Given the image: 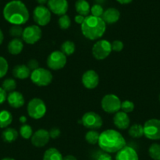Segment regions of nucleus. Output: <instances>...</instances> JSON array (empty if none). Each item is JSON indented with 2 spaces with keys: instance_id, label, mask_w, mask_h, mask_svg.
I'll return each mask as SVG.
<instances>
[{
  "instance_id": "obj_1",
  "label": "nucleus",
  "mask_w": 160,
  "mask_h": 160,
  "mask_svg": "<svg viewBox=\"0 0 160 160\" xmlns=\"http://www.w3.org/2000/svg\"><path fill=\"white\" fill-rule=\"evenodd\" d=\"M5 20L13 25H21L29 19V12L24 3L20 0H12L3 9Z\"/></svg>"
},
{
  "instance_id": "obj_2",
  "label": "nucleus",
  "mask_w": 160,
  "mask_h": 160,
  "mask_svg": "<svg viewBox=\"0 0 160 160\" xmlns=\"http://www.w3.org/2000/svg\"><path fill=\"white\" fill-rule=\"evenodd\" d=\"M103 151L108 153L118 152L125 146V140L118 131L108 129L100 134L98 143Z\"/></svg>"
},
{
  "instance_id": "obj_3",
  "label": "nucleus",
  "mask_w": 160,
  "mask_h": 160,
  "mask_svg": "<svg viewBox=\"0 0 160 160\" xmlns=\"http://www.w3.org/2000/svg\"><path fill=\"white\" fill-rule=\"evenodd\" d=\"M81 30L85 38L89 40H97L104 34L106 23L101 17L87 16L81 24Z\"/></svg>"
},
{
  "instance_id": "obj_4",
  "label": "nucleus",
  "mask_w": 160,
  "mask_h": 160,
  "mask_svg": "<svg viewBox=\"0 0 160 160\" xmlns=\"http://www.w3.org/2000/svg\"><path fill=\"white\" fill-rule=\"evenodd\" d=\"M27 111L30 117L35 120H39L45 116L46 112V106L42 99L34 98L28 102Z\"/></svg>"
},
{
  "instance_id": "obj_5",
  "label": "nucleus",
  "mask_w": 160,
  "mask_h": 160,
  "mask_svg": "<svg viewBox=\"0 0 160 160\" xmlns=\"http://www.w3.org/2000/svg\"><path fill=\"white\" fill-rule=\"evenodd\" d=\"M31 81L39 87L48 86L53 81V75L51 72L45 68H38L31 72Z\"/></svg>"
},
{
  "instance_id": "obj_6",
  "label": "nucleus",
  "mask_w": 160,
  "mask_h": 160,
  "mask_svg": "<svg viewBox=\"0 0 160 160\" xmlns=\"http://www.w3.org/2000/svg\"><path fill=\"white\" fill-rule=\"evenodd\" d=\"M144 135L150 140H160V120L150 119L144 123Z\"/></svg>"
},
{
  "instance_id": "obj_7",
  "label": "nucleus",
  "mask_w": 160,
  "mask_h": 160,
  "mask_svg": "<svg viewBox=\"0 0 160 160\" xmlns=\"http://www.w3.org/2000/svg\"><path fill=\"white\" fill-rule=\"evenodd\" d=\"M111 51V43L107 40H100L96 42L92 48V54L95 59L103 60L106 59Z\"/></svg>"
},
{
  "instance_id": "obj_8",
  "label": "nucleus",
  "mask_w": 160,
  "mask_h": 160,
  "mask_svg": "<svg viewBox=\"0 0 160 160\" xmlns=\"http://www.w3.org/2000/svg\"><path fill=\"white\" fill-rule=\"evenodd\" d=\"M121 101L117 95L108 94L104 95L101 100V107L108 113H116L121 109Z\"/></svg>"
},
{
  "instance_id": "obj_9",
  "label": "nucleus",
  "mask_w": 160,
  "mask_h": 160,
  "mask_svg": "<svg viewBox=\"0 0 160 160\" xmlns=\"http://www.w3.org/2000/svg\"><path fill=\"white\" fill-rule=\"evenodd\" d=\"M67 63V56L61 51H54L50 54L46 60L47 67L53 70L64 68Z\"/></svg>"
},
{
  "instance_id": "obj_10",
  "label": "nucleus",
  "mask_w": 160,
  "mask_h": 160,
  "mask_svg": "<svg viewBox=\"0 0 160 160\" xmlns=\"http://www.w3.org/2000/svg\"><path fill=\"white\" fill-rule=\"evenodd\" d=\"M42 30L38 25H30L24 29L22 39L28 45H34L42 38Z\"/></svg>"
},
{
  "instance_id": "obj_11",
  "label": "nucleus",
  "mask_w": 160,
  "mask_h": 160,
  "mask_svg": "<svg viewBox=\"0 0 160 160\" xmlns=\"http://www.w3.org/2000/svg\"><path fill=\"white\" fill-rule=\"evenodd\" d=\"M81 121L83 126L89 130H97L103 125L101 117L97 112L92 111L86 112L82 117Z\"/></svg>"
},
{
  "instance_id": "obj_12",
  "label": "nucleus",
  "mask_w": 160,
  "mask_h": 160,
  "mask_svg": "<svg viewBox=\"0 0 160 160\" xmlns=\"http://www.w3.org/2000/svg\"><path fill=\"white\" fill-rule=\"evenodd\" d=\"M33 20L38 26H45L51 20V12L42 5L36 6L33 11Z\"/></svg>"
},
{
  "instance_id": "obj_13",
  "label": "nucleus",
  "mask_w": 160,
  "mask_h": 160,
  "mask_svg": "<svg viewBox=\"0 0 160 160\" xmlns=\"http://www.w3.org/2000/svg\"><path fill=\"white\" fill-rule=\"evenodd\" d=\"M31 143L37 148H42L48 144L50 139L49 131L45 129H39L32 134Z\"/></svg>"
},
{
  "instance_id": "obj_14",
  "label": "nucleus",
  "mask_w": 160,
  "mask_h": 160,
  "mask_svg": "<svg viewBox=\"0 0 160 160\" xmlns=\"http://www.w3.org/2000/svg\"><path fill=\"white\" fill-rule=\"evenodd\" d=\"M99 75L95 70H89L85 72L82 77L83 86L87 89H94L99 84Z\"/></svg>"
},
{
  "instance_id": "obj_15",
  "label": "nucleus",
  "mask_w": 160,
  "mask_h": 160,
  "mask_svg": "<svg viewBox=\"0 0 160 160\" xmlns=\"http://www.w3.org/2000/svg\"><path fill=\"white\" fill-rule=\"evenodd\" d=\"M47 4L50 12L56 15H64L68 9V2L67 0H49Z\"/></svg>"
},
{
  "instance_id": "obj_16",
  "label": "nucleus",
  "mask_w": 160,
  "mask_h": 160,
  "mask_svg": "<svg viewBox=\"0 0 160 160\" xmlns=\"http://www.w3.org/2000/svg\"><path fill=\"white\" fill-rule=\"evenodd\" d=\"M113 123L115 126L119 130H125L130 128V120L128 114L122 111L116 112L113 118Z\"/></svg>"
},
{
  "instance_id": "obj_17",
  "label": "nucleus",
  "mask_w": 160,
  "mask_h": 160,
  "mask_svg": "<svg viewBox=\"0 0 160 160\" xmlns=\"http://www.w3.org/2000/svg\"><path fill=\"white\" fill-rule=\"evenodd\" d=\"M115 160H139V157L135 149L131 147L125 146L118 152Z\"/></svg>"
},
{
  "instance_id": "obj_18",
  "label": "nucleus",
  "mask_w": 160,
  "mask_h": 160,
  "mask_svg": "<svg viewBox=\"0 0 160 160\" xmlns=\"http://www.w3.org/2000/svg\"><path fill=\"white\" fill-rule=\"evenodd\" d=\"M8 103L9 106L14 109H18V108L22 107L24 104V98L23 95L20 92L13 91L12 92H9V95H7Z\"/></svg>"
},
{
  "instance_id": "obj_19",
  "label": "nucleus",
  "mask_w": 160,
  "mask_h": 160,
  "mask_svg": "<svg viewBox=\"0 0 160 160\" xmlns=\"http://www.w3.org/2000/svg\"><path fill=\"white\" fill-rule=\"evenodd\" d=\"M102 20L105 23L108 24H113L115 23L120 18V12L115 8H108V9L104 12L101 17Z\"/></svg>"
},
{
  "instance_id": "obj_20",
  "label": "nucleus",
  "mask_w": 160,
  "mask_h": 160,
  "mask_svg": "<svg viewBox=\"0 0 160 160\" xmlns=\"http://www.w3.org/2000/svg\"><path fill=\"white\" fill-rule=\"evenodd\" d=\"M31 70L24 64H20V65H17L13 69V75L14 78L20 80L27 79L31 76Z\"/></svg>"
},
{
  "instance_id": "obj_21",
  "label": "nucleus",
  "mask_w": 160,
  "mask_h": 160,
  "mask_svg": "<svg viewBox=\"0 0 160 160\" xmlns=\"http://www.w3.org/2000/svg\"><path fill=\"white\" fill-rule=\"evenodd\" d=\"M8 52L11 55H18L24 48V43L20 38H13L8 44Z\"/></svg>"
},
{
  "instance_id": "obj_22",
  "label": "nucleus",
  "mask_w": 160,
  "mask_h": 160,
  "mask_svg": "<svg viewBox=\"0 0 160 160\" xmlns=\"http://www.w3.org/2000/svg\"><path fill=\"white\" fill-rule=\"evenodd\" d=\"M1 137L3 142L6 143H13L18 138V132L14 128H8L3 131Z\"/></svg>"
},
{
  "instance_id": "obj_23",
  "label": "nucleus",
  "mask_w": 160,
  "mask_h": 160,
  "mask_svg": "<svg viewBox=\"0 0 160 160\" xmlns=\"http://www.w3.org/2000/svg\"><path fill=\"white\" fill-rule=\"evenodd\" d=\"M75 6L76 12L83 17H87L90 12V6L86 0H77Z\"/></svg>"
},
{
  "instance_id": "obj_24",
  "label": "nucleus",
  "mask_w": 160,
  "mask_h": 160,
  "mask_svg": "<svg viewBox=\"0 0 160 160\" xmlns=\"http://www.w3.org/2000/svg\"><path fill=\"white\" fill-rule=\"evenodd\" d=\"M63 156L58 149L50 148L45 152L42 160H63Z\"/></svg>"
},
{
  "instance_id": "obj_25",
  "label": "nucleus",
  "mask_w": 160,
  "mask_h": 160,
  "mask_svg": "<svg viewBox=\"0 0 160 160\" xmlns=\"http://www.w3.org/2000/svg\"><path fill=\"white\" fill-rule=\"evenodd\" d=\"M13 121V116L9 111H0V128H6L11 124Z\"/></svg>"
},
{
  "instance_id": "obj_26",
  "label": "nucleus",
  "mask_w": 160,
  "mask_h": 160,
  "mask_svg": "<svg viewBox=\"0 0 160 160\" xmlns=\"http://www.w3.org/2000/svg\"><path fill=\"white\" fill-rule=\"evenodd\" d=\"M128 134L133 138H140L144 135V128L141 124L134 123L129 128Z\"/></svg>"
},
{
  "instance_id": "obj_27",
  "label": "nucleus",
  "mask_w": 160,
  "mask_h": 160,
  "mask_svg": "<svg viewBox=\"0 0 160 160\" xmlns=\"http://www.w3.org/2000/svg\"><path fill=\"white\" fill-rule=\"evenodd\" d=\"M61 51L66 56H71L75 51V45L72 41H65L61 46Z\"/></svg>"
},
{
  "instance_id": "obj_28",
  "label": "nucleus",
  "mask_w": 160,
  "mask_h": 160,
  "mask_svg": "<svg viewBox=\"0 0 160 160\" xmlns=\"http://www.w3.org/2000/svg\"><path fill=\"white\" fill-rule=\"evenodd\" d=\"M100 134L95 130H90L85 135V139L90 145H96L98 143Z\"/></svg>"
},
{
  "instance_id": "obj_29",
  "label": "nucleus",
  "mask_w": 160,
  "mask_h": 160,
  "mask_svg": "<svg viewBox=\"0 0 160 160\" xmlns=\"http://www.w3.org/2000/svg\"><path fill=\"white\" fill-rule=\"evenodd\" d=\"M148 154L153 160H160V145L153 143L148 148Z\"/></svg>"
},
{
  "instance_id": "obj_30",
  "label": "nucleus",
  "mask_w": 160,
  "mask_h": 160,
  "mask_svg": "<svg viewBox=\"0 0 160 160\" xmlns=\"http://www.w3.org/2000/svg\"><path fill=\"white\" fill-rule=\"evenodd\" d=\"M20 134L24 139H30L32 137V128L30 125L24 123L20 128Z\"/></svg>"
},
{
  "instance_id": "obj_31",
  "label": "nucleus",
  "mask_w": 160,
  "mask_h": 160,
  "mask_svg": "<svg viewBox=\"0 0 160 160\" xmlns=\"http://www.w3.org/2000/svg\"><path fill=\"white\" fill-rule=\"evenodd\" d=\"M2 88L6 91V92H12L17 88V82L13 78H7V79L5 80L3 82L2 84Z\"/></svg>"
},
{
  "instance_id": "obj_32",
  "label": "nucleus",
  "mask_w": 160,
  "mask_h": 160,
  "mask_svg": "<svg viewBox=\"0 0 160 160\" xmlns=\"http://www.w3.org/2000/svg\"><path fill=\"white\" fill-rule=\"evenodd\" d=\"M71 23L72 22H71L70 17L66 14L61 16L58 20V25H59L60 28L62 30H66L70 28Z\"/></svg>"
},
{
  "instance_id": "obj_33",
  "label": "nucleus",
  "mask_w": 160,
  "mask_h": 160,
  "mask_svg": "<svg viewBox=\"0 0 160 160\" xmlns=\"http://www.w3.org/2000/svg\"><path fill=\"white\" fill-rule=\"evenodd\" d=\"M24 29L20 25H13L9 29V34L14 38H19L20 37H22Z\"/></svg>"
},
{
  "instance_id": "obj_34",
  "label": "nucleus",
  "mask_w": 160,
  "mask_h": 160,
  "mask_svg": "<svg viewBox=\"0 0 160 160\" xmlns=\"http://www.w3.org/2000/svg\"><path fill=\"white\" fill-rule=\"evenodd\" d=\"M9 69V64L7 60L3 56H0V78L6 76Z\"/></svg>"
},
{
  "instance_id": "obj_35",
  "label": "nucleus",
  "mask_w": 160,
  "mask_h": 160,
  "mask_svg": "<svg viewBox=\"0 0 160 160\" xmlns=\"http://www.w3.org/2000/svg\"><path fill=\"white\" fill-rule=\"evenodd\" d=\"M121 109H122V112H125V113L131 112L134 109V104L131 101L125 100L121 103Z\"/></svg>"
},
{
  "instance_id": "obj_36",
  "label": "nucleus",
  "mask_w": 160,
  "mask_h": 160,
  "mask_svg": "<svg viewBox=\"0 0 160 160\" xmlns=\"http://www.w3.org/2000/svg\"><path fill=\"white\" fill-rule=\"evenodd\" d=\"M90 12L92 13V16L97 17H101L104 13V9L100 5L95 4L90 8Z\"/></svg>"
},
{
  "instance_id": "obj_37",
  "label": "nucleus",
  "mask_w": 160,
  "mask_h": 160,
  "mask_svg": "<svg viewBox=\"0 0 160 160\" xmlns=\"http://www.w3.org/2000/svg\"><path fill=\"white\" fill-rule=\"evenodd\" d=\"M124 47V44L122 41L115 40L111 43V49L115 52H121Z\"/></svg>"
},
{
  "instance_id": "obj_38",
  "label": "nucleus",
  "mask_w": 160,
  "mask_h": 160,
  "mask_svg": "<svg viewBox=\"0 0 160 160\" xmlns=\"http://www.w3.org/2000/svg\"><path fill=\"white\" fill-rule=\"evenodd\" d=\"M27 67L30 69V70L34 71L36 69L39 68V62H38L36 59H30V60H28V62H27Z\"/></svg>"
},
{
  "instance_id": "obj_39",
  "label": "nucleus",
  "mask_w": 160,
  "mask_h": 160,
  "mask_svg": "<svg viewBox=\"0 0 160 160\" xmlns=\"http://www.w3.org/2000/svg\"><path fill=\"white\" fill-rule=\"evenodd\" d=\"M49 134H50V138H53V139H56L61 135V131H60L59 128H53L49 131Z\"/></svg>"
},
{
  "instance_id": "obj_40",
  "label": "nucleus",
  "mask_w": 160,
  "mask_h": 160,
  "mask_svg": "<svg viewBox=\"0 0 160 160\" xmlns=\"http://www.w3.org/2000/svg\"><path fill=\"white\" fill-rule=\"evenodd\" d=\"M7 99V93L6 91L0 87V104H3Z\"/></svg>"
},
{
  "instance_id": "obj_41",
  "label": "nucleus",
  "mask_w": 160,
  "mask_h": 160,
  "mask_svg": "<svg viewBox=\"0 0 160 160\" xmlns=\"http://www.w3.org/2000/svg\"><path fill=\"white\" fill-rule=\"evenodd\" d=\"M97 160H112V159L108 153H103L98 156Z\"/></svg>"
},
{
  "instance_id": "obj_42",
  "label": "nucleus",
  "mask_w": 160,
  "mask_h": 160,
  "mask_svg": "<svg viewBox=\"0 0 160 160\" xmlns=\"http://www.w3.org/2000/svg\"><path fill=\"white\" fill-rule=\"evenodd\" d=\"M85 18H86V17H83V16H82V15H79V14H78V15L75 16V21L77 23H78V24H82V23H83V21H84Z\"/></svg>"
},
{
  "instance_id": "obj_43",
  "label": "nucleus",
  "mask_w": 160,
  "mask_h": 160,
  "mask_svg": "<svg viewBox=\"0 0 160 160\" xmlns=\"http://www.w3.org/2000/svg\"><path fill=\"white\" fill-rule=\"evenodd\" d=\"M63 160H77L76 158L74 156H72V155H67L65 157L63 158Z\"/></svg>"
},
{
  "instance_id": "obj_44",
  "label": "nucleus",
  "mask_w": 160,
  "mask_h": 160,
  "mask_svg": "<svg viewBox=\"0 0 160 160\" xmlns=\"http://www.w3.org/2000/svg\"><path fill=\"white\" fill-rule=\"evenodd\" d=\"M118 2H119L120 4H129V3L131 2L133 0H116Z\"/></svg>"
},
{
  "instance_id": "obj_45",
  "label": "nucleus",
  "mask_w": 160,
  "mask_h": 160,
  "mask_svg": "<svg viewBox=\"0 0 160 160\" xmlns=\"http://www.w3.org/2000/svg\"><path fill=\"white\" fill-rule=\"evenodd\" d=\"M19 120H20V122L21 123H26V121H27V118H26V117H24V116H21V117H20V119H19Z\"/></svg>"
},
{
  "instance_id": "obj_46",
  "label": "nucleus",
  "mask_w": 160,
  "mask_h": 160,
  "mask_svg": "<svg viewBox=\"0 0 160 160\" xmlns=\"http://www.w3.org/2000/svg\"><path fill=\"white\" fill-rule=\"evenodd\" d=\"M3 40H4V34H3L2 30L0 29V45H1L2 43L3 42Z\"/></svg>"
},
{
  "instance_id": "obj_47",
  "label": "nucleus",
  "mask_w": 160,
  "mask_h": 160,
  "mask_svg": "<svg viewBox=\"0 0 160 160\" xmlns=\"http://www.w3.org/2000/svg\"><path fill=\"white\" fill-rule=\"evenodd\" d=\"M36 1H37L40 5H42V6H43V4L48 2L49 0H36Z\"/></svg>"
},
{
  "instance_id": "obj_48",
  "label": "nucleus",
  "mask_w": 160,
  "mask_h": 160,
  "mask_svg": "<svg viewBox=\"0 0 160 160\" xmlns=\"http://www.w3.org/2000/svg\"><path fill=\"white\" fill-rule=\"evenodd\" d=\"M1 160H15L14 159H12V158H4V159Z\"/></svg>"
},
{
  "instance_id": "obj_49",
  "label": "nucleus",
  "mask_w": 160,
  "mask_h": 160,
  "mask_svg": "<svg viewBox=\"0 0 160 160\" xmlns=\"http://www.w3.org/2000/svg\"><path fill=\"white\" fill-rule=\"evenodd\" d=\"M158 99H159V102H160V95H159V96H158Z\"/></svg>"
}]
</instances>
